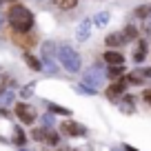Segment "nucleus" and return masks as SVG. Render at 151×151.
<instances>
[{"label":"nucleus","mask_w":151,"mask_h":151,"mask_svg":"<svg viewBox=\"0 0 151 151\" xmlns=\"http://www.w3.org/2000/svg\"><path fill=\"white\" fill-rule=\"evenodd\" d=\"M49 107V111H53V113H65V116H69V109H62V107H58V104H47Z\"/></svg>","instance_id":"nucleus-21"},{"label":"nucleus","mask_w":151,"mask_h":151,"mask_svg":"<svg viewBox=\"0 0 151 151\" xmlns=\"http://www.w3.org/2000/svg\"><path fill=\"white\" fill-rule=\"evenodd\" d=\"M24 62H27V65H29V67H31V69H33V71H40V67H42V65H40V62H38V60H36V58H33V56H31V53H24Z\"/></svg>","instance_id":"nucleus-14"},{"label":"nucleus","mask_w":151,"mask_h":151,"mask_svg":"<svg viewBox=\"0 0 151 151\" xmlns=\"http://www.w3.org/2000/svg\"><path fill=\"white\" fill-rule=\"evenodd\" d=\"M53 5L60 7V9H73L78 5V0H53Z\"/></svg>","instance_id":"nucleus-13"},{"label":"nucleus","mask_w":151,"mask_h":151,"mask_svg":"<svg viewBox=\"0 0 151 151\" xmlns=\"http://www.w3.org/2000/svg\"><path fill=\"white\" fill-rule=\"evenodd\" d=\"M136 18H142V20L151 18V5H145V7H138V9H136Z\"/></svg>","instance_id":"nucleus-12"},{"label":"nucleus","mask_w":151,"mask_h":151,"mask_svg":"<svg viewBox=\"0 0 151 151\" xmlns=\"http://www.w3.org/2000/svg\"><path fill=\"white\" fill-rule=\"evenodd\" d=\"M47 131H49L47 127H45V129H36V131H33L31 136L36 138V140H42V142H47Z\"/></svg>","instance_id":"nucleus-18"},{"label":"nucleus","mask_w":151,"mask_h":151,"mask_svg":"<svg viewBox=\"0 0 151 151\" xmlns=\"http://www.w3.org/2000/svg\"><path fill=\"white\" fill-rule=\"evenodd\" d=\"M127 151H136V149H131V147H127Z\"/></svg>","instance_id":"nucleus-29"},{"label":"nucleus","mask_w":151,"mask_h":151,"mask_svg":"<svg viewBox=\"0 0 151 151\" xmlns=\"http://www.w3.org/2000/svg\"><path fill=\"white\" fill-rule=\"evenodd\" d=\"M127 80L131 82V85H140V82H142V76H140V73H129Z\"/></svg>","instance_id":"nucleus-23"},{"label":"nucleus","mask_w":151,"mask_h":151,"mask_svg":"<svg viewBox=\"0 0 151 151\" xmlns=\"http://www.w3.org/2000/svg\"><path fill=\"white\" fill-rule=\"evenodd\" d=\"M145 29H147V33L151 36V18H147V22H145Z\"/></svg>","instance_id":"nucleus-26"},{"label":"nucleus","mask_w":151,"mask_h":151,"mask_svg":"<svg viewBox=\"0 0 151 151\" xmlns=\"http://www.w3.org/2000/svg\"><path fill=\"white\" fill-rule=\"evenodd\" d=\"M124 87H127V85H124L122 80H120V82H113V85L107 89V96H109L111 100H118V98H122V93H124Z\"/></svg>","instance_id":"nucleus-6"},{"label":"nucleus","mask_w":151,"mask_h":151,"mask_svg":"<svg viewBox=\"0 0 151 151\" xmlns=\"http://www.w3.org/2000/svg\"><path fill=\"white\" fill-rule=\"evenodd\" d=\"M47 142H49V145H58V133L49 129V131H47Z\"/></svg>","instance_id":"nucleus-22"},{"label":"nucleus","mask_w":151,"mask_h":151,"mask_svg":"<svg viewBox=\"0 0 151 151\" xmlns=\"http://www.w3.org/2000/svg\"><path fill=\"white\" fill-rule=\"evenodd\" d=\"M62 133L65 136H85V127L82 124H78V122H71V120H67V122H62Z\"/></svg>","instance_id":"nucleus-5"},{"label":"nucleus","mask_w":151,"mask_h":151,"mask_svg":"<svg viewBox=\"0 0 151 151\" xmlns=\"http://www.w3.org/2000/svg\"><path fill=\"white\" fill-rule=\"evenodd\" d=\"M122 36H124V40H133V38L138 36V29L133 27V24H129V27L122 31Z\"/></svg>","instance_id":"nucleus-16"},{"label":"nucleus","mask_w":151,"mask_h":151,"mask_svg":"<svg viewBox=\"0 0 151 151\" xmlns=\"http://www.w3.org/2000/svg\"><path fill=\"white\" fill-rule=\"evenodd\" d=\"M142 76H147V78H151V69H142Z\"/></svg>","instance_id":"nucleus-28"},{"label":"nucleus","mask_w":151,"mask_h":151,"mask_svg":"<svg viewBox=\"0 0 151 151\" xmlns=\"http://www.w3.org/2000/svg\"><path fill=\"white\" fill-rule=\"evenodd\" d=\"M145 100L151 104V89H147V91H145Z\"/></svg>","instance_id":"nucleus-27"},{"label":"nucleus","mask_w":151,"mask_h":151,"mask_svg":"<svg viewBox=\"0 0 151 151\" xmlns=\"http://www.w3.org/2000/svg\"><path fill=\"white\" fill-rule=\"evenodd\" d=\"M58 58H60L62 67H65L69 73H78V71H80V56H78L69 45H60V47H58Z\"/></svg>","instance_id":"nucleus-2"},{"label":"nucleus","mask_w":151,"mask_h":151,"mask_svg":"<svg viewBox=\"0 0 151 151\" xmlns=\"http://www.w3.org/2000/svg\"><path fill=\"white\" fill-rule=\"evenodd\" d=\"M31 93H33V85H29V87H24V89H22V96H24V98H29Z\"/></svg>","instance_id":"nucleus-25"},{"label":"nucleus","mask_w":151,"mask_h":151,"mask_svg":"<svg viewBox=\"0 0 151 151\" xmlns=\"http://www.w3.org/2000/svg\"><path fill=\"white\" fill-rule=\"evenodd\" d=\"M78 91H80V93H96V89H91V87H87V85H80Z\"/></svg>","instance_id":"nucleus-24"},{"label":"nucleus","mask_w":151,"mask_h":151,"mask_svg":"<svg viewBox=\"0 0 151 151\" xmlns=\"http://www.w3.org/2000/svg\"><path fill=\"white\" fill-rule=\"evenodd\" d=\"M91 33V20H85V22L78 24V31H76V38L78 40H87Z\"/></svg>","instance_id":"nucleus-8"},{"label":"nucleus","mask_w":151,"mask_h":151,"mask_svg":"<svg viewBox=\"0 0 151 151\" xmlns=\"http://www.w3.org/2000/svg\"><path fill=\"white\" fill-rule=\"evenodd\" d=\"M147 58V45H145V40H140L138 42V47H136V51H133V60L136 62H142Z\"/></svg>","instance_id":"nucleus-10"},{"label":"nucleus","mask_w":151,"mask_h":151,"mask_svg":"<svg viewBox=\"0 0 151 151\" xmlns=\"http://www.w3.org/2000/svg\"><path fill=\"white\" fill-rule=\"evenodd\" d=\"M93 22L98 24V27H102V24H107V22H109V14H107V11H100V14L96 16V20H93Z\"/></svg>","instance_id":"nucleus-17"},{"label":"nucleus","mask_w":151,"mask_h":151,"mask_svg":"<svg viewBox=\"0 0 151 151\" xmlns=\"http://www.w3.org/2000/svg\"><path fill=\"white\" fill-rule=\"evenodd\" d=\"M7 18H9L11 27H14L18 33H27L29 29L33 27V14L22 5H14L9 9V16H7Z\"/></svg>","instance_id":"nucleus-1"},{"label":"nucleus","mask_w":151,"mask_h":151,"mask_svg":"<svg viewBox=\"0 0 151 151\" xmlns=\"http://www.w3.org/2000/svg\"><path fill=\"white\" fill-rule=\"evenodd\" d=\"M122 73H124V67L122 65H120V67H111V69H109V78H113V80L122 78Z\"/></svg>","instance_id":"nucleus-15"},{"label":"nucleus","mask_w":151,"mask_h":151,"mask_svg":"<svg viewBox=\"0 0 151 151\" xmlns=\"http://www.w3.org/2000/svg\"><path fill=\"white\" fill-rule=\"evenodd\" d=\"M14 140H16V145H24V142H27V138H24V133L20 131L18 127H16V131H14Z\"/></svg>","instance_id":"nucleus-20"},{"label":"nucleus","mask_w":151,"mask_h":151,"mask_svg":"<svg viewBox=\"0 0 151 151\" xmlns=\"http://www.w3.org/2000/svg\"><path fill=\"white\" fill-rule=\"evenodd\" d=\"M56 45H53V42H45L42 45V58H45V60H53V56H56V53H53V51H56Z\"/></svg>","instance_id":"nucleus-11"},{"label":"nucleus","mask_w":151,"mask_h":151,"mask_svg":"<svg viewBox=\"0 0 151 151\" xmlns=\"http://www.w3.org/2000/svg\"><path fill=\"white\" fill-rule=\"evenodd\" d=\"M104 42H107L109 47H120V45H124L127 40H124V36L120 31H116V33H109V36L104 38Z\"/></svg>","instance_id":"nucleus-9"},{"label":"nucleus","mask_w":151,"mask_h":151,"mask_svg":"<svg viewBox=\"0 0 151 151\" xmlns=\"http://www.w3.org/2000/svg\"><path fill=\"white\" fill-rule=\"evenodd\" d=\"M69 151H73V149H69Z\"/></svg>","instance_id":"nucleus-30"},{"label":"nucleus","mask_w":151,"mask_h":151,"mask_svg":"<svg viewBox=\"0 0 151 151\" xmlns=\"http://www.w3.org/2000/svg\"><path fill=\"white\" fill-rule=\"evenodd\" d=\"M100 82H102V71H98V69H89V71H85V82H82V85L91 87V89H98Z\"/></svg>","instance_id":"nucleus-4"},{"label":"nucleus","mask_w":151,"mask_h":151,"mask_svg":"<svg viewBox=\"0 0 151 151\" xmlns=\"http://www.w3.org/2000/svg\"><path fill=\"white\" fill-rule=\"evenodd\" d=\"M16 42H20V45H33V42H36V38H33V36H16Z\"/></svg>","instance_id":"nucleus-19"},{"label":"nucleus","mask_w":151,"mask_h":151,"mask_svg":"<svg viewBox=\"0 0 151 151\" xmlns=\"http://www.w3.org/2000/svg\"><path fill=\"white\" fill-rule=\"evenodd\" d=\"M104 62L111 65V67H120L124 62V56L120 51H107V53H104Z\"/></svg>","instance_id":"nucleus-7"},{"label":"nucleus","mask_w":151,"mask_h":151,"mask_svg":"<svg viewBox=\"0 0 151 151\" xmlns=\"http://www.w3.org/2000/svg\"><path fill=\"white\" fill-rule=\"evenodd\" d=\"M16 116H18V118L22 120L24 124H31L33 120H36V111H33L29 104H24V102L16 104Z\"/></svg>","instance_id":"nucleus-3"}]
</instances>
